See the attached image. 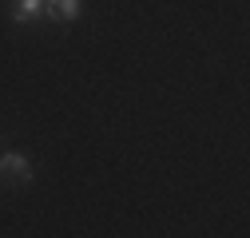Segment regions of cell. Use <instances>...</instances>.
I'll return each instance as SVG.
<instances>
[{
    "label": "cell",
    "instance_id": "6da1fadb",
    "mask_svg": "<svg viewBox=\"0 0 250 238\" xmlns=\"http://www.w3.org/2000/svg\"><path fill=\"white\" fill-rule=\"evenodd\" d=\"M0 178H12V183H20V187H32L36 183V163L24 151H4L0 155Z\"/></svg>",
    "mask_w": 250,
    "mask_h": 238
},
{
    "label": "cell",
    "instance_id": "7a4b0ae2",
    "mask_svg": "<svg viewBox=\"0 0 250 238\" xmlns=\"http://www.w3.org/2000/svg\"><path fill=\"white\" fill-rule=\"evenodd\" d=\"M83 12V0H44V16L56 24H72Z\"/></svg>",
    "mask_w": 250,
    "mask_h": 238
},
{
    "label": "cell",
    "instance_id": "3957f363",
    "mask_svg": "<svg viewBox=\"0 0 250 238\" xmlns=\"http://www.w3.org/2000/svg\"><path fill=\"white\" fill-rule=\"evenodd\" d=\"M44 16V0H16L12 4V20L16 24H32Z\"/></svg>",
    "mask_w": 250,
    "mask_h": 238
}]
</instances>
